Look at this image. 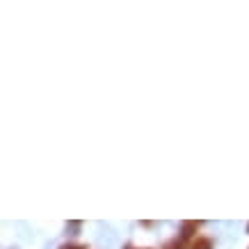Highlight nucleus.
Returning <instances> with one entry per match:
<instances>
[{"label":"nucleus","mask_w":249,"mask_h":249,"mask_svg":"<svg viewBox=\"0 0 249 249\" xmlns=\"http://www.w3.org/2000/svg\"><path fill=\"white\" fill-rule=\"evenodd\" d=\"M196 229H199V222H183L181 224V238L183 240L192 238V235L196 233Z\"/></svg>","instance_id":"1"},{"label":"nucleus","mask_w":249,"mask_h":249,"mask_svg":"<svg viewBox=\"0 0 249 249\" xmlns=\"http://www.w3.org/2000/svg\"><path fill=\"white\" fill-rule=\"evenodd\" d=\"M190 249H213V240L211 238H204V235H199L195 242H192V247Z\"/></svg>","instance_id":"2"},{"label":"nucleus","mask_w":249,"mask_h":249,"mask_svg":"<svg viewBox=\"0 0 249 249\" xmlns=\"http://www.w3.org/2000/svg\"><path fill=\"white\" fill-rule=\"evenodd\" d=\"M165 249H183V238H174L165 245Z\"/></svg>","instance_id":"3"},{"label":"nucleus","mask_w":249,"mask_h":249,"mask_svg":"<svg viewBox=\"0 0 249 249\" xmlns=\"http://www.w3.org/2000/svg\"><path fill=\"white\" fill-rule=\"evenodd\" d=\"M60 249H85L83 245H76V242H71V245H62Z\"/></svg>","instance_id":"4"},{"label":"nucleus","mask_w":249,"mask_h":249,"mask_svg":"<svg viewBox=\"0 0 249 249\" xmlns=\"http://www.w3.org/2000/svg\"><path fill=\"white\" fill-rule=\"evenodd\" d=\"M124 249H133V245H126V247H124Z\"/></svg>","instance_id":"5"},{"label":"nucleus","mask_w":249,"mask_h":249,"mask_svg":"<svg viewBox=\"0 0 249 249\" xmlns=\"http://www.w3.org/2000/svg\"><path fill=\"white\" fill-rule=\"evenodd\" d=\"M247 233H249V224H247Z\"/></svg>","instance_id":"6"}]
</instances>
